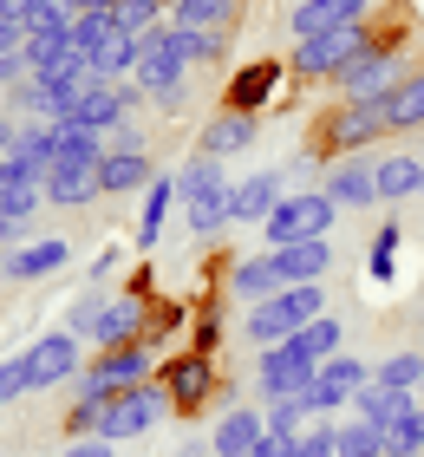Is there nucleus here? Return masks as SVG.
Wrapping results in <instances>:
<instances>
[{"label": "nucleus", "mask_w": 424, "mask_h": 457, "mask_svg": "<svg viewBox=\"0 0 424 457\" xmlns=\"http://www.w3.org/2000/svg\"><path fill=\"white\" fill-rule=\"evenodd\" d=\"M418 320H424V307H418Z\"/></svg>", "instance_id": "nucleus-62"}, {"label": "nucleus", "mask_w": 424, "mask_h": 457, "mask_svg": "<svg viewBox=\"0 0 424 457\" xmlns=\"http://www.w3.org/2000/svg\"><path fill=\"white\" fill-rule=\"evenodd\" d=\"M85 372V360H79V334H39L27 353H20V379H27V392H53V386H72Z\"/></svg>", "instance_id": "nucleus-9"}, {"label": "nucleus", "mask_w": 424, "mask_h": 457, "mask_svg": "<svg viewBox=\"0 0 424 457\" xmlns=\"http://www.w3.org/2000/svg\"><path fill=\"white\" fill-rule=\"evenodd\" d=\"M13 131H20V124H13L7 112H0V151H13Z\"/></svg>", "instance_id": "nucleus-57"}, {"label": "nucleus", "mask_w": 424, "mask_h": 457, "mask_svg": "<svg viewBox=\"0 0 424 457\" xmlns=\"http://www.w3.org/2000/svg\"><path fill=\"white\" fill-rule=\"evenodd\" d=\"M333 445H339V457H386V431L366 425V419H346L333 431Z\"/></svg>", "instance_id": "nucleus-38"}, {"label": "nucleus", "mask_w": 424, "mask_h": 457, "mask_svg": "<svg viewBox=\"0 0 424 457\" xmlns=\"http://www.w3.org/2000/svg\"><path fill=\"white\" fill-rule=\"evenodd\" d=\"M229 295L236 301H268V295H281V275H274V255H248V262H236L229 268Z\"/></svg>", "instance_id": "nucleus-31"}, {"label": "nucleus", "mask_w": 424, "mask_h": 457, "mask_svg": "<svg viewBox=\"0 0 424 457\" xmlns=\"http://www.w3.org/2000/svg\"><path fill=\"white\" fill-rule=\"evenodd\" d=\"M170 392H163V379H137L131 392H118L112 405H104V425H98V438L104 445H124V438H144V431H157L163 419H170Z\"/></svg>", "instance_id": "nucleus-7"}, {"label": "nucleus", "mask_w": 424, "mask_h": 457, "mask_svg": "<svg viewBox=\"0 0 424 457\" xmlns=\"http://www.w3.org/2000/svg\"><path fill=\"white\" fill-rule=\"evenodd\" d=\"M98 196H104L98 170H53L46 177V203L53 210H85V203H98Z\"/></svg>", "instance_id": "nucleus-35"}, {"label": "nucleus", "mask_w": 424, "mask_h": 457, "mask_svg": "<svg viewBox=\"0 0 424 457\" xmlns=\"http://www.w3.org/2000/svg\"><path fill=\"white\" fill-rule=\"evenodd\" d=\"M287 196V170H254V177H236V222L262 228L274 216V203Z\"/></svg>", "instance_id": "nucleus-21"}, {"label": "nucleus", "mask_w": 424, "mask_h": 457, "mask_svg": "<svg viewBox=\"0 0 424 457\" xmlns=\"http://www.w3.org/2000/svg\"><path fill=\"white\" fill-rule=\"evenodd\" d=\"M13 157H27L33 170H46V177H53V118L20 124V131H13Z\"/></svg>", "instance_id": "nucleus-36"}, {"label": "nucleus", "mask_w": 424, "mask_h": 457, "mask_svg": "<svg viewBox=\"0 0 424 457\" xmlns=\"http://www.w3.org/2000/svg\"><path fill=\"white\" fill-rule=\"evenodd\" d=\"M386 118H392V137H398V131H424V66L405 72V79L386 92Z\"/></svg>", "instance_id": "nucleus-30"}, {"label": "nucleus", "mask_w": 424, "mask_h": 457, "mask_svg": "<svg viewBox=\"0 0 424 457\" xmlns=\"http://www.w3.org/2000/svg\"><path fill=\"white\" fill-rule=\"evenodd\" d=\"M104 151H144V131L124 118V124H112V131H104Z\"/></svg>", "instance_id": "nucleus-51"}, {"label": "nucleus", "mask_w": 424, "mask_h": 457, "mask_svg": "<svg viewBox=\"0 0 424 457\" xmlns=\"http://www.w3.org/2000/svg\"><path fill=\"white\" fill-rule=\"evenodd\" d=\"M418 392H424V379H418Z\"/></svg>", "instance_id": "nucleus-63"}, {"label": "nucleus", "mask_w": 424, "mask_h": 457, "mask_svg": "<svg viewBox=\"0 0 424 457\" xmlns=\"http://www.w3.org/2000/svg\"><path fill=\"white\" fill-rule=\"evenodd\" d=\"M229 222H236V177H222L216 190H203V196H183V228L196 242L229 236Z\"/></svg>", "instance_id": "nucleus-16"}, {"label": "nucleus", "mask_w": 424, "mask_h": 457, "mask_svg": "<svg viewBox=\"0 0 424 457\" xmlns=\"http://www.w3.org/2000/svg\"><path fill=\"white\" fill-rule=\"evenodd\" d=\"M170 203H183V196H177V177H157V183H151V190H144V222H137V236H131V242L144 248V255H151V248L163 242V222H170Z\"/></svg>", "instance_id": "nucleus-32"}, {"label": "nucleus", "mask_w": 424, "mask_h": 457, "mask_svg": "<svg viewBox=\"0 0 424 457\" xmlns=\"http://www.w3.org/2000/svg\"><path fill=\"white\" fill-rule=\"evenodd\" d=\"M294 445H301L294 431H274V425H268L262 438H254V451H248V457H294Z\"/></svg>", "instance_id": "nucleus-50"}, {"label": "nucleus", "mask_w": 424, "mask_h": 457, "mask_svg": "<svg viewBox=\"0 0 424 457\" xmlns=\"http://www.w3.org/2000/svg\"><path fill=\"white\" fill-rule=\"evenodd\" d=\"M320 190L339 203V210H372V203H378L372 163H359V157H339V163H327V183H320Z\"/></svg>", "instance_id": "nucleus-24"}, {"label": "nucleus", "mask_w": 424, "mask_h": 457, "mask_svg": "<svg viewBox=\"0 0 424 457\" xmlns=\"http://www.w3.org/2000/svg\"><path fill=\"white\" fill-rule=\"evenodd\" d=\"M320 314H327V287L320 281L281 287V295H268V301L248 307V340L254 346H281V340H294L307 320H320Z\"/></svg>", "instance_id": "nucleus-4"}, {"label": "nucleus", "mask_w": 424, "mask_h": 457, "mask_svg": "<svg viewBox=\"0 0 424 457\" xmlns=\"http://www.w3.org/2000/svg\"><path fill=\"white\" fill-rule=\"evenodd\" d=\"M137 46H144V39H131V33L112 27V39L92 53V79H98V86H118V79H131V72H137Z\"/></svg>", "instance_id": "nucleus-33"}, {"label": "nucleus", "mask_w": 424, "mask_h": 457, "mask_svg": "<svg viewBox=\"0 0 424 457\" xmlns=\"http://www.w3.org/2000/svg\"><path fill=\"white\" fill-rule=\"evenodd\" d=\"M418 405V392H405V386H378V379H366L353 392V419H366V425H378L386 431L392 419H405V411Z\"/></svg>", "instance_id": "nucleus-26"}, {"label": "nucleus", "mask_w": 424, "mask_h": 457, "mask_svg": "<svg viewBox=\"0 0 424 457\" xmlns=\"http://www.w3.org/2000/svg\"><path fill=\"white\" fill-rule=\"evenodd\" d=\"M189 346H196V353H209V360H216V346H222V314H216V301H203V314H196V327H189Z\"/></svg>", "instance_id": "nucleus-46"}, {"label": "nucleus", "mask_w": 424, "mask_h": 457, "mask_svg": "<svg viewBox=\"0 0 424 457\" xmlns=\"http://www.w3.org/2000/svg\"><path fill=\"white\" fill-rule=\"evenodd\" d=\"M124 248H98V262H92V281H112V268H118Z\"/></svg>", "instance_id": "nucleus-56"}, {"label": "nucleus", "mask_w": 424, "mask_h": 457, "mask_svg": "<svg viewBox=\"0 0 424 457\" xmlns=\"http://www.w3.org/2000/svg\"><path fill=\"white\" fill-rule=\"evenodd\" d=\"M98 307H104V287L92 281L85 295L72 301V314H66V334H92V320H98Z\"/></svg>", "instance_id": "nucleus-47"}, {"label": "nucleus", "mask_w": 424, "mask_h": 457, "mask_svg": "<svg viewBox=\"0 0 424 457\" xmlns=\"http://www.w3.org/2000/svg\"><path fill=\"white\" fill-rule=\"evenodd\" d=\"M339 340H346V327H339L333 314H320V320H307L301 334H294V346H301L307 360H333V353H339Z\"/></svg>", "instance_id": "nucleus-40"}, {"label": "nucleus", "mask_w": 424, "mask_h": 457, "mask_svg": "<svg viewBox=\"0 0 424 457\" xmlns=\"http://www.w3.org/2000/svg\"><path fill=\"white\" fill-rule=\"evenodd\" d=\"M20 53H27V72H79V66H92V59L72 46V33H59V27H33Z\"/></svg>", "instance_id": "nucleus-22"}, {"label": "nucleus", "mask_w": 424, "mask_h": 457, "mask_svg": "<svg viewBox=\"0 0 424 457\" xmlns=\"http://www.w3.org/2000/svg\"><path fill=\"white\" fill-rule=\"evenodd\" d=\"M222 177H229V170H222V163L196 151V157H189V163H183V170H177V196H203V190H216V183H222Z\"/></svg>", "instance_id": "nucleus-41"}, {"label": "nucleus", "mask_w": 424, "mask_h": 457, "mask_svg": "<svg viewBox=\"0 0 424 457\" xmlns=\"http://www.w3.org/2000/svg\"><path fill=\"white\" fill-rule=\"evenodd\" d=\"M372 39H378L372 20H359V27H333V33H313V39H294L287 72H294V79H307V86H333V79L346 72L353 59L372 46Z\"/></svg>", "instance_id": "nucleus-3"}, {"label": "nucleus", "mask_w": 424, "mask_h": 457, "mask_svg": "<svg viewBox=\"0 0 424 457\" xmlns=\"http://www.w3.org/2000/svg\"><path fill=\"white\" fill-rule=\"evenodd\" d=\"M137 98H144V92H137V79H118V86H92V92H85V98H79V105L59 118V124H79V131H98V137H104L112 124H124V112H131Z\"/></svg>", "instance_id": "nucleus-15"}, {"label": "nucleus", "mask_w": 424, "mask_h": 457, "mask_svg": "<svg viewBox=\"0 0 424 457\" xmlns=\"http://www.w3.org/2000/svg\"><path fill=\"white\" fill-rule=\"evenodd\" d=\"M98 183H104V196H137V190H151V183H157V170H151V157H144V151H104Z\"/></svg>", "instance_id": "nucleus-27"}, {"label": "nucleus", "mask_w": 424, "mask_h": 457, "mask_svg": "<svg viewBox=\"0 0 424 457\" xmlns=\"http://www.w3.org/2000/svg\"><path fill=\"white\" fill-rule=\"evenodd\" d=\"M13 392H27V379H20V360H0V405H13Z\"/></svg>", "instance_id": "nucleus-53"}, {"label": "nucleus", "mask_w": 424, "mask_h": 457, "mask_svg": "<svg viewBox=\"0 0 424 457\" xmlns=\"http://www.w3.org/2000/svg\"><path fill=\"white\" fill-rule=\"evenodd\" d=\"M189 72H196V46H189V33H177L170 20H163L157 33H144V46H137V72H131L144 98H157L163 112H177V105H183Z\"/></svg>", "instance_id": "nucleus-2"}, {"label": "nucleus", "mask_w": 424, "mask_h": 457, "mask_svg": "<svg viewBox=\"0 0 424 457\" xmlns=\"http://www.w3.org/2000/svg\"><path fill=\"white\" fill-rule=\"evenodd\" d=\"M339 222V203L313 183V190H287L274 203V216L262 222V242L268 248H294V242H327V228Z\"/></svg>", "instance_id": "nucleus-6"}, {"label": "nucleus", "mask_w": 424, "mask_h": 457, "mask_svg": "<svg viewBox=\"0 0 424 457\" xmlns=\"http://www.w3.org/2000/svg\"><path fill=\"white\" fill-rule=\"evenodd\" d=\"M20 79H33L27 72V53H0V92H13Z\"/></svg>", "instance_id": "nucleus-52"}, {"label": "nucleus", "mask_w": 424, "mask_h": 457, "mask_svg": "<svg viewBox=\"0 0 424 457\" xmlns=\"http://www.w3.org/2000/svg\"><path fill=\"white\" fill-rule=\"evenodd\" d=\"M85 13H118V0H79Z\"/></svg>", "instance_id": "nucleus-58"}, {"label": "nucleus", "mask_w": 424, "mask_h": 457, "mask_svg": "<svg viewBox=\"0 0 424 457\" xmlns=\"http://www.w3.org/2000/svg\"><path fill=\"white\" fill-rule=\"evenodd\" d=\"M59 457H118V445H104V438H85V445H66Z\"/></svg>", "instance_id": "nucleus-55"}, {"label": "nucleus", "mask_w": 424, "mask_h": 457, "mask_svg": "<svg viewBox=\"0 0 424 457\" xmlns=\"http://www.w3.org/2000/svg\"><path fill=\"white\" fill-rule=\"evenodd\" d=\"M254 137H262V118H254V112H229V105H222L216 118L203 124L196 151H203V157H216V163H229V157H242Z\"/></svg>", "instance_id": "nucleus-17"}, {"label": "nucleus", "mask_w": 424, "mask_h": 457, "mask_svg": "<svg viewBox=\"0 0 424 457\" xmlns=\"http://www.w3.org/2000/svg\"><path fill=\"white\" fill-rule=\"evenodd\" d=\"M0 196H7V183H0Z\"/></svg>", "instance_id": "nucleus-61"}, {"label": "nucleus", "mask_w": 424, "mask_h": 457, "mask_svg": "<svg viewBox=\"0 0 424 457\" xmlns=\"http://www.w3.org/2000/svg\"><path fill=\"white\" fill-rule=\"evenodd\" d=\"M183 327H189V307L183 301H151V340H144V346H157L163 334H183Z\"/></svg>", "instance_id": "nucleus-45"}, {"label": "nucleus", "mask_w": 424, "mask_h": 457, "mask_svg": "<svg viewBox=\"0 0 424 457\" xmlns=\"http://www.w3.org/2000/svg\"><path fill=\"white\" fill-rule=\"evenodd\" d=\"M98 425H104V405H79L66 411V438H98Z\"/></svg>", "instance_id": "nucleus-48"}, {"label": "nucleus", "mask_w": 424, "mask_h": 457, "mask_svg": "<svg viewBox=\"0 0 424 457\" xmlns=\"http://www.w3.org/2000/svg\"><path fill=\"white\" fill-rule=\"evenodd\" d=\"M378 137H392V118H386V98H339L333 112L313 118V137H307V157H359L372 151Z\"/></svg>", "instance_id": "nucleus-1"}, {"label": "nucleus", "mask_w": 424, "mask_h": 457, "mask_svg": "<svg viewBox=\"0 0 424 457\" xmlns=\"http://www.w3.org/2000/svg\"><path fill=\"white\" fill-rule=\"evenodd\" d=\"M398 242H405V222H378L372 228V248H366V281H378V287H392L398 281Z\"/></svg>", "instance_id": "nucleus-34"}, {"label": "nucleus", "mask_w": 424, "mask_h": 457, "mask_svg": "<svg viewBox=\"0 0 424 457\" xmlns=\"http://www.w3.org/2000/svg\"><path fill=\"white\" fill-rule=\"evenodd\" d=\"M372 379H378V386H405V392H418V379H424V353H392V360H378Z\"/></svg>", "instance_id": "nucleus-42"}, {"label": "nucleus", "mask_w": 424, "mask_h": 457, "mask_svg": "<svg viewBox=\"0 0 424 457\" xmlns=\"http://www.w3.org/2000/svg\"><path fill=\"white\" fill-rule=\"evenodd\" d=\"M137 379H157V346H112L72 379V399L79 405H112L118 392H131Z\"/></svg>", "instance_id": "nucleus-5"}, {"label": "nucleus", "mask_w": 424, "mask_h": 457, "mask_svg": "<svg viewBox=\"0 0 424 457\" xmlns=\"http://www.w3.org/2000/svg\"><path fill=\"white\" fill-rule=\"evenodd\" d=\"M372 372L353 360V353H333V360H320V372H313V386L301 392V405H307V419H333L339 405H353V392L366 386Z\"/></svg>", "instance_id": "nucleus-13"}, {"label": "nucleus", "mask_w": 424, "mask_h": 457, "mask_svg": "<svg viewBox=\"0 0 424 457\" xmlns=\"http://www.w3.org/2000/svg\"><path fill=\"white\" fill-rule=\"evenodd\" d=\"M157 379H163V392H170V405L177 411H203L209 399L222 392V372H216V360L209 353H170V360L157 366Z\"/></svg>", "instance_id": "nucleus-10"}, {"label": "nucleus", "mask_w": 424, "mask_h": 457, "mask_svg": "<svg viewBox=\"0 0 424 457\" xmlns=\"http://www.w3.org/2000/svg\"><path fill=\"white\" fill-rule=\"evenodd\" d=\"M151 301L157 295H137V287H124V295H104L98 307V320H92V340L98 353H112V346H144L151 340Z\"/></svg>", "instance_id": "nucleus-8"}, {"label": "nucleus", "mask_w": 424, "mask_h": 457, "mask_svg": "<svg viewBox=\"0 0 424 457\" xmlns=\"http://www.w3.org/2000/svg\"><path fill=\"white\" fill-rule=\"evenodd\" d=\"M118 33H131V39H144V33H157L163 20H170V0H118Z\"/></svg>", "instance_id": "nucleus-37"}, {"label": "nucleus", "mask_w": 424, "mask_h": 457, "mask_svg": "<svg viewBox=\"0 0 424 457\" xmlns=\"http://www.w3.org/2000/svg\"><path fill=\"white\" fill-rule=\"evenodd\" d=\"M359 20H372V0H301L287 33L313 39V33H333V27H359Z\"/></svg>", "instance_id": "nucleus-18"}, {"label": "nucleus", "mask_w": 424, "mask_h": 457, "mask_svg": "<svg viewBox=\"0 0 424 457\" xmlns=\"http://www.w3.org/2000/svg\"><path fill=\"white\" fill-rule=\"evenodd\" d=\"M287 59H248L242 72H229V86H222V105L229 112H254L262 118L274 98H281V86H287Z\"/></svg>", "instance_id": "nucleus-14"}, {"label": "nucleus", "mask_w": 424, "mask_h": 457, "mask_svg": "<svg viewBox=\"0 0 424 457\" xmlns=\"http://www.w3.org/2000/svg\"><path fill=\"white\" fill-rule=\"evenodd\" d=\"M268 431V411H254V405H229L216 431H209V457H248L254 438Z\"/></svg>", "instance_id": "nucleus-19"}, {"label": "nucleus", "mask_w": 424, "mask_h": 457, "mask_svg": "<svg viewBox=\"0 0 424 457\" xmlns=\"http://www.w3.org/2000/svg\"><path fill=\"white\" fill-rule=\"evenodd\" d=\"M0 281H7V255H0Z\"/></svg>", "instance_id": "nucleus-60"}, {"label": "nucleus", "mask_w": 424, "mask_h": 457, "mask_svg": "<svg viewBox=\"0 0 424 457\" xmlns=\"http://www.w3.org/2000/svg\"><path fill=\"white\" fill-rule=\"evenodd\" d=\"M268 255H274L281 287H307L333 275V242H294V248H268Z\"/></svg>", "instance_id": "nucleus-20"}, {"label": "nucleus", "mask_w": 424, "mask_h": 457, "mask_svg": "<svg viewBox=\"0 0 424 457\" xmlns=\"http://www.w3.org/2000/svg\"><path fill=\"white\" fill-rule=\"evenodd\" d=\"M418 157H424V151H418Z\"/></svg>", "instance_id": "nucleus-64"}, {"label": "nucleus", "mask_w": 424, "mask_h": 457, "mask_svg": "<svg viewBox=\"0 0 424 457\" xmlns=\"http://www.w3.org/2000/svg\"><path fill=\"white\" fill-rule=\"evenodd\" d=\"M386 457H424V405L386 425Z\"/></svg>", "instance_id": "nucleus-39"}, {"label": "nucleus", "mask_w": 424, "mask_h": 457, "mask_svg": "<svg viewBox=\"0 0 424 457\" xmlns=\"http://www.w3.org/2000/svg\"><path fill=\"white\" fill-rule=\"evenodd\" d=\"M313 372H320V360H307L294 340L281 346H262V366H254V386H262V405L268 399H301V392L313 386Z\"/></svg>", "instance_id": "nucleus-12"}, {"label": "nucleus", "mask_w": 424, "mask_h": 457, "mask_svg": "<svg viewBox=\"0 0 424 457\" xmlns=\"http://www.w3.org/2000/svg\"><path fill=\"white\" fill-rule=\"evenodd\" d=\"M372 183H378V203H412L424 196V157L418 151H392L372 163Z\"/></svg>", "instance_id": "nucleus-23"}, {"label": "nucleus", "mask_w": 424, "mask_h": 457, "mask_svg": "<svg viewBox=\"0 0 424 457\" xmlns=\"http://www.w3.org/2000/svg\"><path fill=\"white\" fill-rule=\"evenodd\" d=\"M13 236H20V228H13V222H0V242H13Z\"/></svg>", "instance_id": "nucleus-59"}, {"label": "nucleus", "mask_w": 424, "mask_h": 457, "mask_svg": "<svg viewBox=\"0 0 424 457\" xmlns=\"http://www.w3.org/2000/svg\"><path fill=\"white\" fill-rule=\"evenodd\" d=\"M20 46H27V27H20V20H7V13H0V53H20Z\"/></svg>", "instance_id": "nucleus-54"}, {"label": "nucleus", "mask_w": 424, "mask_h": 457, "mask_svg": "<svg viewBox=\"0 0 424 457\" xmlns=\"http://www.w3.org/2000/svg\"><path fill=\"white\" fill-rule=\"evenodd\" d=\"M112 27H118L112 13H79V27H72V46H79L85 59H92V53L104 46V39H112Z\"/></svg>", "instance_id": "nucleus-43"}, {"label": "nucleus", "mask_w": 424, "mask_h": 457, "mask_svg": "<svg viewBox=\"0 0 424 457\" xmlns=\"http://www.w3.org/2000/svg\"><path fill=\"white\" fill-rule=\"evenodd\" d=\"M333 419H307V431H301V445H294V457H339V445H333Z\"/></svg>", "instance_id": "nucleus-44"}, {"label": "nucleus", "mask_w": 424, "mask_h": 457, "mask_svg": "<svg viewBox=\"0 0 424 457\" xmlns=\"http://www.w3.org/2000/svg\"><path fill=\"white\" fill-rule=\"evenodd\" d=\"M398 79H405V72H398V33H378L372 46L333 79V92H339V98H386Z\"/></svg>", "instance_id": "nucleus-11"}, {"label": "nucleus", "mask_w": 424, "mask_h": 457, "mask_svg": "<svg viewBox=\"0 0 424 457\" xmlns=\"http://www.w3.org/2000/svg\"><path fill=\"white\" fill-rule=\"evenodd\" d=\"M104 163V137L79 131V124H53V170H98Z\"/></svg>", "instance_id": "nucleus-28"}, {"label": "nucleus", "mask_w": 424, "mask_h": 457, "mask_svg": "<svg viewBox=\"0 0 424 457\" xmlns=\"http://www.w3.org/2000/svg\"><path fill=\"white\" fill-rule=\"evenodd\" d=\"M46 7H53V0H0V13H7V20H20V27H46Z\"/></svg>", "instance_id": "nucleus-49"}, {"label": "nucleus", "mask_w": 424, "mask_h": 457, "mask_svg": "<svg viewBox=\"0 0 424 457\" xmlns=\"http://www.w3.org/2000/svg\"><path fill=\"white\" fill-rule=\"evenodd\" d=\"M170 27H177V33L236 27V0H170Z\"/></svg>", "instance_id": "nucleus-29"}, {"label": "nucleus", "mask_w": 424, "mask_h": 457, "mask_svg": "<svg viewBox=\"0 0 424 457\" xmlns=\"http://www.w3.org/2000/svg\"><path fill=\"white\" fill-rule=\"evenodd\" d=\"M66 262H72V242H66V236L27 242V248H13V255H7V281H46V275H59Z\"/></svg>", "instance_id": "nucleus-25"}]
</instances>
